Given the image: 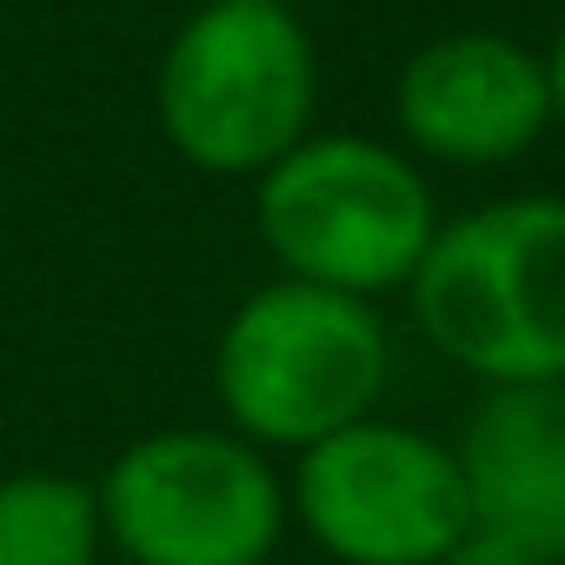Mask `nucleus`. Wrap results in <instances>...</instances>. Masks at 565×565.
Returning <instances> with one entry per match:
<instances>
[{
  "mask_svg": "<svg viewBox=\"0 0 565 565\" xmlns=\"http://www.w3.org/2000/svg\"><path fill=\"white\" fill-rule=\"evenodd\" d=\"M419 333L486 386L565 380V200H492L433 233L413 266Z\"/></svg>",
  "mask_w": 565,
  "mask_h": 565,
  "instance_id": "nucleus-1",
  "label": "nucleus"
},
{
  "mask_svg": "<svg viewBox=\"0 0 565 565\" xmlns=\"http://www.w3.org/2000/svg\"><path fill=\"white\" fill-rule=\"evenodd\" d=\"M320 61L294 8L206 0L160 54L153 114L167 147L200 173H266L313 134Z\"/></svg>",
  "mask_w": 565,
  "mask_h": 565,
  "instance_id": "nucleus-2",
  "label": "nucleus"
},
{
  "mask_svg": "<svg viewBox=\"0 0 565 565\" xmlns=\"http://www.w3.org/2000/svg\"><path fill=\"white\" fill-rule=\"evenodd\" d=\"M386 386V327L373 300L273 279L246 294L213 347V393L239 439L294 446L353 426Z\"/></svg>",
  "mask_w": 565,
  "mask_h": 565,
  "instance_id": "nucleus-3",
  "label": "nucleus"
},
{
  "mask_svg": "<svg viewBox=\"0 0 565 565\" xmlns=\"http://www.w3.org/2000/svg\"><path fill=\"white\" fill-rule=\"evenodd\" d=\"M253 220L287 279L353 300L406 287L439 233L419 167L360 134H307L294 153H279L259 173Z\"/></svg>",
  "mask_w": 565,
  "mask_h": 565,
  "instance_id": "nucleus-4",
  "label": "nucleus"
},
{
  "mask_svg": "<svg viewBox=\"0 0 565 565\" xmlns=\"http://www.w3.org/2000/svg\"><path fill=\"white\" fill-rule=\"evenodd\" d=\"M100 532L134 565H266L287 492L253 439L167 426L134 439L94 486Z\"/></svg>",
  "mask_w": 565,
  "mask_h": 565,
  "instance_id": "nucleus-5",
  "label": "nucleus"
},
{
  "mask_svg": "<svg viewBox=\"0 0 565 565\" xmlns=\"http://www.w3.org/2000/svg\"><path fill=\"white\" fill-rule=\"evenodd\" d=\"M294 512L340 565H439L472 525L452 446L373 413L300 452Z\"/></svg>",
  "mask_w": 565,
  "mask_h": 565,
  "instance_id": "nucleus-6",
  "label": "nucleus"
},
{
  "mask_svg": "<svg viewBox=\"0 0 565 565\" xmlns=\"http://www.w3.org/2000/svg\"><path fill=\"white\" fill-rule=\"evenodd\" d=\"M393 114L399 134L433 160L505 167L552 120L545 61L505 34H446L406 61Z\"/></svg>",
  "mask_w": 565,
  "mask_h": 565,
  "instance_id": "nucleus-7",
  "label": "nucleus"
},
{
  "mask_svg": "<svg viewBox=\"0 0 565 565\" xmlns=\"http://www.w3.org/2000/svg\"><path fill=\"white\" fill-rule=\"evenodd\" d=\"M472 525L565 565V380L492 386L452 446Z\"/></svg>",
  "mask_w": 565,
  "mask_h": 565,
  "instance_id": "nucleus-8",
  "label": "nucleus"
},
{
  "mask_svg": "<svg viewBox=\"0 0 565 565\" xmlns=\"http://www.w3.org/2000/svg\"><path fill=\"white\" fill-rule=\"evenodd\" d=\"M100 539L94 486L67 472L0 479V565H94Z\"/></svg>",
  "mask_w": 565,
  "mask_h": 565,
  "instance_id": "nucleus-9",
  "label": "nucleus"
},
{
  "mask_svg": "<svg viewBox=\"0 0 565 565\" xmlns=\"http://www.w3.org/2000/svg\"><path fill=\"white\" fill-rule=\"evenodd\" d=\"M439 565H539L525 545H512L505 532H486V525H466L446 552H439Z\"/></svg>",
  "mask_w": 565,
  "mask_h": 565,
  "instance_id": "nucleus-10",
  "label": "nucleus"
},
{
  "mask_svg": "<svg viewBox=\"0 0 565 565\" xmlns=\"http://www.w3.org/2000/svg\"><path fill=\"white\" fill-rule=\"evenodd\" d=\"M545 94H552V114L565 120V21L552 34V54H545Z\"/></svg>",
  "mask_w": 565,
  "mask_h": 565,
  "instance_id": "nucleus-11",
  "label": "nucleus"
},
{
  "mask_svg": "<svg viewBox=\"0 0 565 565\" xmlns=\"http://www.w3.org/2000/svg\"><path fill=\"white\" fill-rule=\"evenodd\" d=\"M273 8H287V0H273Z\"/></svg>",
  "mask_w": 565,
  "mask_h": 565,
  "instance_id": "nucleus-12",
  "label": "nucleus"
}]
</instances>
